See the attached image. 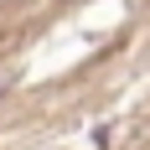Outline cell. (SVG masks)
<instances>
[{
    "instance_id": "1",
    "label": "cell",
    "mask_w": 150,
    "mask_h": 150,
    "mask_svg": "<svg viewBox=\"0 0 150 150\" xmlns=\"http://www.w3.org/2000/svg\"><path fill=\"white\" fill-rule=\"evenodd\" d=\"M0 93H5V88H0Z\"/></svg>"
}]
</instances>
